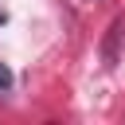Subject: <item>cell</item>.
I'll list each match as a JSON object with an SVG mask.
<instances>
[{
	"instance_id": "obj_1",
	"label": "cell",
	"mask_w": 125,
	"mask_h": 125,
	"mask_svg": "<svg viewBox=\"0 0 125 125\" xmlns=\"http://www.w3.org/2000/svg\"><path fill=\"white\" fill-rule=\"evenodd\" d=\"M8 86H12V70H8V66H4V62H0V94H4V90H8Z\"/></svg>"
},
{
	"instance_id": "obj_2",
	"label": "cell",
	"mask_w": 125,
	"mask_h": 125,
	"mask_svg": "<svg viewBox=\"0 0 125 125\" xmlns=\"http://www.w3.org/2000/svg\"><path fill=\"white\" fill-rule=\"evenodd\" d=\"M4 20H8V12H4V8H0V23H4Z\"/></svg>"
}]
</instances>
